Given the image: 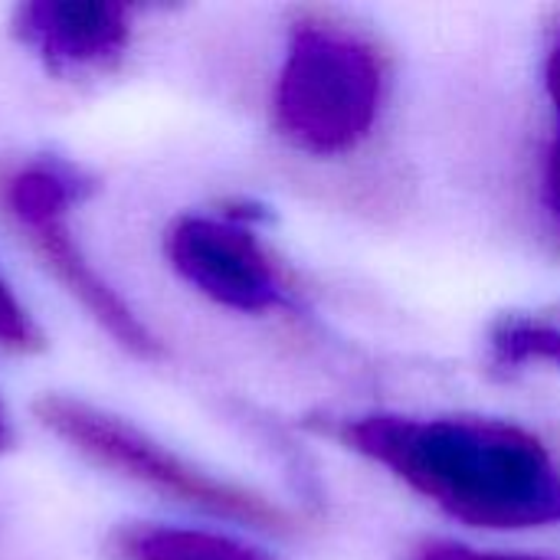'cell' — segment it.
<instances>
[{
    "label": "cell",
    "instance_id": "cell-1",
    "mask_svg": "<svg viewBox=\"0 0 560 560\" xmlns=\"http://www.w3.org/2000/svg\"><path fill=\"white\" fill-rule=\"evenodd\" d=\"M325 430L469 528L528 532L560 522L558 463L512 420L377 410L335 417Z\"/></svg>",
    "mask_w": 560,
    "mask_h": 560
},
{
    "label": "cell",
    "instance_id": "cell-8",
    "mask_svg": "<svg viewBox=\"0 0 560 560\" xmlns=\"http://www.w3.org/2000/svg\"><path fill=\"white\" fill-rule=\"evenodd\" d=\"M92 194V177L62 158H36L3 184V207L23 226L75 210Z\"/></svg>",
    "mask_w": 560,
    "mask_h": 560
},
{
    "label": "cell",
    "instance_id": "cell-14",
    "mask_svg": "<svg viewBox=\"0 0 560 560\" xmlns=\"http://www.w3.org/2000/svg\"><path fill=\"white\" fill-rule=\"evenodd\" d=\"M558 144H560V135H558Z\"/></svg>",
    "mask_w": 560,
    "mask_h": 560
},
{
    "label": "cell",
    "instance_id": "cell-10",
    "mask_svg": "<svg viewBox=\"0 0 560 560\" xmlns=\"http://www.w3.org/2000/svg\"><path fill=\"white\" fill-rule=\"evenodd\" d=\"M43 331L30 308L16 299L10 282L0 276V348L13 354H33L43 351Z\"/></svg>",
    "mask_w": 560,
    "mask_h": 560
},
{
    "label": "cell",
    "instance_id": "cell-9",
    "mask_svg": "<svg viewBox=\"0 0 560 560\" xmlns=\"http://www.w3.org/2000/svg\"><path fill=\"white\" fill-rule=\"evenodd\" d=\"M489 351L509 371L560 374V308L505 312L489 328Z\"/></svg>",
    "mask_w": 560,
    "mask_h": 560
},
{
    "label": "cell",
    "instance_id": "cell-4",
    "mask_svg": "<svg viewBox=\"0 0 560 560\" xmlns=\"http://www.w3.org/2000/svg\"><path fill=\"white\" fill-rule=\"evenodd\" d=\"M164 256L180 282L220 308L266 315L289 305V282L256 236L233 213H184L164 233Z\"/></svg>",
    "mask_w": 560,
    "mask_h": 560
},
{
    "label": "cell",
    "instance_id": "cell-13",
    "mask_svg": "<svg viewBox=\"0 0 560 560\" xmlns=\"http://www.w3.org/2000/svg\"><path fill=\"white\" fill-rule=\"evenodd\" d=\"M13 446V423H10V413L0 400V453H7Z\"/></svg>",
    "mask_w": 560,
    "mask_h": 560
},
{
    "label": "cell",
    "instance_id": "cell-11",
    "mask_svg": "<svg viewBox=\"0 0 560 560\" xmlns=\"http://www.w3.org/2000/svg\"><path fill=\"white\" fill-rule=\"evenodd\" d=\"M410 560H558L528 551H499V548H476L453 538H423L410 548Z\"/></svg>",
    "mask_w": 560,
    "mask_h": 560
},
{
    "label": "cell",
    "instance_id": "cell-5",
    "mask_svg": "<svg viewBox=\"0 0 560 560\" xmlns=\"http://www.w3.org/2000/svg\"><path fill=\"white\" fill-rule=\"evenodd\" d=\"M13 36L56 75L115 69L131 46V7L118 0H33L10 20Z\"/></svg>",
    "mask_w": 560,
    "mask_h": 560
},
{
    "label": "cell",
    "instance_id": "cell-7",
    "mask_svg": "<svg viewBox=\"0 0 560 560\" xmlns=\"http://www.w3.org/2000/svg\"><path fill=\"white\" fill-rule=\"evenodd\" d=\"M108 555L115 560H279L226 532L151 522L121 525L108 538Z\"/></svg>",
    "mask_w": 560,
    "mask_h": 560
},
{
    "label": "cell",
    "instance_id": "cell-6",
    "mask_svg": "<svg viewBox=\"0 0 560 560\" xmlns=\"http://www.w3.org/2000/svg\"><path fill=\"white\" fill-rule=\"evenodd\" d=\"M26 230V240L33 243L39 262L56 276V282L82 305V312L128 354L135 358H158L161 341L158 335L141 322V315L121 299V292L92 266L79 240L72 236L69 217H46L36 220Z\"/></svg>",
    "mask_w": 560,
    "mask_h": 560
},
{
    "label": "cell",
    "instance_id": "cell-2",
    "mask_svg": "<svg viewBox=\"0 0 560 560\" xmlns=\"http://www.w3.org/2000/svg\"><path fill=\"white\" fill-rule=\"evenodd\" d=\"M384 95L387 69L368 36L322 16L292 26L272 89V118L292 148L312 158L358 151L377 128Z\"/></svg>",
    "mask_w": 560,
    "mask_h": 560
},
{
    "label": "cell",
    "instance_id": "cell-12",
    "mask_svg": "<svg viewBox=\"0 0 560 560\" xmlns=\"http://www.w3.org/2000/svg\"><path fill=\"white\" fill-rule=\"evenodd\" d=\"M545 82H548V92H551V102L558 105L560 112V33L548 52V62H545Z\"/></svg>",
    "mask_w": 560,
    "mask_h": 560
},
{
    "label": "cell",
    "instance_id": "cell-3",
    "mask_svg": "<svg viewBox=\"0 0 560 560\" xmlns=\"http://www.w3.org/2000/svg\"><path fill=\"white\" fill-rule=\"evenodd\" d=\"M33 417L49 436L66 443L95 469L158 492L167 502L266 535H292L299 528L292 512L269 495L213 476L105 407L66 394H43L33 404Z\"/></svg>",
    "mask_w": 560,
    "mask_h": 560
}]
</instances>
